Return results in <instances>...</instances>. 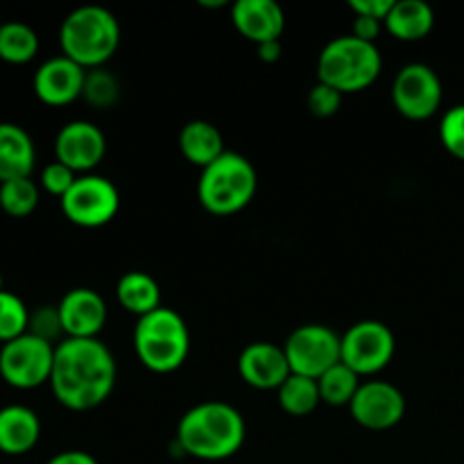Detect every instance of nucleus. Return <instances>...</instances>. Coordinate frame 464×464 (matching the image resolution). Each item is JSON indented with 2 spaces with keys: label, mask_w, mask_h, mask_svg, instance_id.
<instances>
[{
  "label": "nucleus",
  "mask_w": 464,
  "mask_h": 464,
  "mask_svg": "<svg viewBox=\"0 0 464 464\" xmlns=\"http://www.w3.org/2000/svg\"><path fill=\"white\" fill-rule=\"evenodd\" d=\"M397 340L379 320H361L343 334V362L361 379L383 372L392 362Z\"/></svg>",
  "instance_id": "10"
},
{
  "label": "nucleus",
  "mask_w": 464,
  "mask_h": 464,
  "mask_svg": "<svg viewBox=\"0 0 464 464\" xmlns=\"http://www.w3.org/2000/svg\"><path fill=\"white\" fill-rule=\"evenodd\" d=\"M41 420L32 408L14 403L0 408V453L25 456L39 444Z\"/></svg>",
  "instance_id": "18"
},
{
  "label": "nucleus",
  "mask_w": 464,
  "mask_h": 464,
  "mask_svg": "<svg viewBox=\"0 0 464 464\" xmlns=\"http://www.w3.org/2000/svg\"><path fill=\"white\" fill-rule=\"evenodd\" d=\"M107 154V136L95 122L71 121L57 131L54 157L75 175H91Z\"/></svg>",
  "instance_id": "13"
},
{
  "label": "nucleus",
  "mask_w": 464,
  "mask_h": 464,
  "mask_svg": "<svg viewBox=\"0 0 464 464\" xmlns=\"http://www.w3.org/2000/svg\"><path fill=\"white\" fill-rule=\"evenodd\" d=\"M440 140L451 157L464 161V104L449 109L440 121Z\"/></svg>",
  "instance_id": "30"
},
{
  "label": "nucleus",
  "mask_w": 464,
  "mask_h": 464,
  "mask_svg": "<svg viewBox=\"0 0 464 464\" xmlns=\"http://www.w3.org/2000/svg\"><path fill=\"white\" fill-rule=\"evenodd\" d=\"M256 53H258V59L266 63H275L279 62L281 54H284V45H281V39L279 41H266V44L256 45Z\"/></svg>",
  "instance_id": "36"
},
{
  "label": "nucleus",
  "mask_w": 464,
  "mask_h": 464,
  "mask_svg": "<svg viewBox=\"0 0 464 464\" xmlns=\"http://www.w3.org/2000/svg\"><path fill=\"white\" fill-rule=\"evenodd\" d=\"M0 25H3V23H0Z\"/></svg>",
  "instance_id": "39"
},
{
  "label": "nucleus",
  "mask_w": 464,
  "mask_h": 464,
  "mask_svg": "<svg viewBox=\"0 0 464 464\" xmlns=\"http://www.w3.org/2000/svg\"><path fill=\"white\" fill-rule=\"evenodd\" d=\"M343 98L344 95L340 93V91H335L334 86L317 82V84L308 91V111L317 118H331L340 111V107H343Z\"/></svg>",
  "instance_id": "31"
},
{
  "label": "nucleus",
  "mask_w": 464,
  "mask_h": 464,
  "mask_svg": "<svg viewBox=\"0 0 464 464\" xmlns=\"http://www.w3.org/2000/svg\"><path fill=\"white\" fill-rule=\"evenodd\" d=\"M27 334L36 335V338L45 340V343L54 344L57 347L62 340H66L62 326V317H59V308L44 304V306L30 311V326H27Z\"/></svg>",
  "instance_id": "29"
},
{
  "label": "nucleus",
  "mask_w": 464,
  "mask_h": 464,
  "mask_svg": "<svg viewBox=\"0 0 464 464\" xmlns=\"http://www.w3.org/2000/svg\"><path fill=\"white\" fill-rule=\"evenodd\" d=\"M349 7H352L353 16H370L385 23L388 14L392 12L394 0H352Z\"/></svg>",
  "instance_id": "33"
},
{
  "label": "nucleus",
  "mask_w": 464,
  "mask_h": 464,
  "mask_svg": "<svg viewBox=\"0 0 464 464\" xmlns=\"http://www.w3.org/2000/svg\"><path fill=\"white\" fill-rule=\"evenodd\" d=\"M276 401L281 411L293 417H306L322 403L320 385L315 379L302 374H290L276 390Z\"/></svg>",
  "instance_id": "24"
},
{
  "label": "nucleus",
  "mask_w": 464,
  "mask_h": 464,
  "mask_svg": "<svg viewBox=\"0 0 464 464\" xmlns=\"http://www.w3.org/2000/svg\"><path fill=\"white\" fill-rule=\"evenodd\" d=\"M41 199L39 184L32 177L0 184V208L9 218H27L36 211Z\"/></svg>",
  "instance_id": "26"
},
{
  "label": "nucleus",
  "mask_w": 464,
  "mask_h": 464,
  "mask_svg": "<svg viewBox=\"0 0 464 464\" xmlns=\"http://www.w3.org/2000/svg\"><path fill=\"white\" fill-rule=\"evenodd\" d=\"M30 326V308L18 295L0 290V344L12 343L27 334Z\"/></svg>",
  "instance_id": "27"
},
{
  "label": "nucleus",
  "mask_w": 464,
  "mask_h": 464,
  "mask_svg": "<svg viewBox=\"0 0 464 464\" xmlns=\"http://www.w3.org/2000/svg\"><path fill=\"white\" fill-rule=\"evenodd\" d=\"M383 25L397 41L415 44L433 32L435 12L424 0H394L392 12L388 14Z\"/></svg>",
  "instance_id": "21"
},
{
  "label": "nucleus",
  "mask_w": 464,
  "mask_h": 464,
  "mask_svg": "<svg viewBox=\"0 0 464 464\" xmlns=\"http://www.w3.org/2000/svg\"><path fill=\"white\" fill-rule=\"evenodd\" d=\"M245 438V417L225 401H204L186 411L175 435L184 456L204 462L229 460L243 449Z\"/></svg>",
  "instance_id": "2"
},
{
  "label": "nucleus",
  "mask_w": 464,
  "mask_h": 464,
  "mask_svg": "<svg viewBox=\"0 0 464 464\" xmlns=\"http://www.w3.org/2000/svg\"><path fill=\"white\" fill-rule=\"evenodd\" d=\"M238 374L254 390H279L290 372L284 344L258 343L247 344L238 356Z\"/></svg>",
  "instance_id": "16"
},
{
  "label": "nucleus",
  "mask_w": 464,
  "mask_h": 464,
  "mask_svg": "<svg viewBox=\"0 0 464 464\" xmlns=\"http://www.w3.org/2000/svg\"><path fill=\"white\" fill-rule=\"evenodd\" d=\"M54 344L25 334L0 347V379L16 390H34L50 383Z\"/></svg>",
  "instance_id": "9"
},
{
  "label": "nucleus",
  "mask_w": 464,
  "mask_h": 464,
  "mask_svg": "<svg viewBox=\"0 0 464 464\" xmlns=\"http://www.w3.org/2000/svg\"><path fill=\"white\" fill-rule=\"evenodd\" d=\"M116 358L100 338H66L54 347L50 390L63 408L86 412L102 406L116 388Z\"/></svg>",
  "instance_id": "1"
},
{
  "label": "nucleus",
  "mask_w": 464,
  "mask_h": 464,
  "mask_svg": "<svg viewBox=\"0 0 464 464\" xmlns=\"http://www.w3.org/2000/svg\"><path fill=\"white\" fill-rule=\"evenodd\" d=\"M57 308L66 338H98L104 326H107V302L93 288L68 290L62 302L57 304Z\"/></svg>",
  "instance_id": "15"
},
{
  "label": "nucleus",
  "mask_w": 464,
  "mask_h": 464,
  "mask_svg": "<svg viewBox=\"0 0 464 464\" xmlns=\"http://www.w3.org/2000/svg\"><path fill=\"white\" fill-rule=\"evenodd\" d=\"M199 7H225V5H229L227 0H198Z\"/></svg>",
  "instance_id": "37"
},
{
  "label": "nucleus",
  "mask_w": 464,
  "mask_h": 464,
  "mask_svg": "<svg viewBox=\"0 0 464 464\" xmlns=\"http://www.w3.org/2000/svg\"><path fill=\"white\" fill-rule=\"evenodd\" d=\"M45 464H98V460L89 451L71 449V451H62L57 456H53Z\"/></svg>",
  "instance_id": "35"
},
{
  "label": "nucleus",
  "mask_w": 464,
  "mask_h": 464,
  "mask_svg": "<svg viewBox=\"0 0 464 464\" xmlns=\"http://www.w3.org/2000/svg\"><path fill=\"white\" fill-rule=\"evenodd\" d=\"M82 98L93 109H111L121 98V82L104 66L86 71Z\"/></svg>",
  "instance_id": "28"
},
{
  "label": "nucleus",
  "mask_w": 464,
  "mask_h": 464,
  "mask_svg": "<svg viewBox=\"0 0 464 464\" xmlns=\"http://www.w3.org/2000/svg\"><path fill=\"white\" fill-rule=\"evenodd\" d=\"M383 54L379 45L352 34L335 36L317 57V82L334 86L343 95L361 93L379 80Z\"/></svg>",
  "instance_id": "5"
},
{
  "label": "nucleus",
  "mask_w": 464,
  "mask_h": 464,
  "mask_svg": "<svg viewBox=\"0 0 464 464\" xmlns=\"http://www.w3.org/2000/svg\"><path fill=\"white\" fill-rule=\"evenodd\" d=\"M231 23L252 44L279 41L285 30V14L276 0H236Z\"/></svg>",
  "instance_id": "17"
},
{
  "label": "nucleus",
  "mask_w": 464,
  "mask_h": 464,
  "mask_svg": "<svg viewBox=\"0 0 464 464\" xmlns=\"http://www.w3.org/2000/svg\"><path fill=\"white\" fill-rule=\"evenodd\" d=\"M86 71L80 63L71 62L63 54L50 57L36 68L32 89L34 95L48 107H66L82 98Z\"/></svg>",
  "instance_id": "14"
},
{
  "label": "nucleus",
  "mask_w": 464,
  "mask_h": 464,
  "mask_svg": "<svg viewBox=\"0 0 464 464\" xmlns=\"http://www.w3.org/2000/svg\"><path fill=\"white\" fill-rule=\"evenodd\" d=\"M62 213L68 222L84 229L109 225L121 211V193L116 184L102 175H80L62 199Z\"/></svg>",
  "instance_id": "8"
},
{
  "label": "nucleus",
  "mask_w": 464,
  "mask_h": 464,
  "mask_svg": "<svg viewBox=\"0 0 464 464\" xmlns=\"http://www.w3.org/2000/svg\"><path fill=\"white\" fill-rule=\"evenodd\" d=\"M116 299L127 313L143 317L161 308V288L148 272L131 270L122 275L116 284Z\"/></svg>",
  "instance_id": "22"
},
{
  "label": "nucleus",
  "mask_w": 464,
  "mask_h": 464,
  "mask_svg": "<svg viewBox=\"0 0 464 464\" xmlns=\"http://www.w3.org/2000/svg\"><path fill=\"white\" fill-rule=\"evenodd\" d=\"M256 188L258 175L254 163L243 154L227 150L199 175L198 199L211 216H236L252 204Z\"/></svg>",
  "instance_id": "6"
},
{
  "label": "nucleus",
  "mask_w": 464,
  "mask_h": 464,
  "mask_svg": "<svg viewBox=\"0 0 464 464\" xmlns=\"http://www.w3.org/2000/svg\"><path fill=\"white\" fill-rule=\"evenodd\" d=\"M383 30V21H376V18L370 16H353L352 36H356V39L367 41V44H376V39H379V34Z\"/></svg>",
  "instance_id": "34"
},
{
  "label": "nucleus",
  "mask_w": 464,
  "mask_h": 464,
  "mask_svg": "<svg viewBox=\"0 0 464 464\" xmlns=\"http://www.w3.org/2000/svg\"><path fill=\"white\" fill-rule=\"evenodd\" d=\"M39 54V34L34 27L21 21H9L0 25V59L14 66L30 63Z\"/></svg>",
  "instance_id": "23"
},
{
  "label": "nucleus",
  "mask_w": 464,
  "mask_h": 464,
  "mask_svg": "<svg viewBox=\"0 0 464 464\" xmlns=\"http://www.w3.org/2000/svg\"><path fill=\"white\" fill-rule=\"evenodd\" d=\"M362 379L353 370H349L344 362H338L335 367H331L329 372L317 379L320 385V397L322 403L334 408H344L352 406L353 397H356L358 388H361Z\"/></svg>",
  "instance_id": "25"
},
{
  "label": "nucleus",
  "mask_w": 464,
  "mask_h": 464,
  "mask_svg": "<svg viewBox=\"0 0 464 464\" xmlns=\"http://www.w3.org/2000/svg\"><path fill=\"white\" fill-rule=\"evenodd\" d=\"M62 54L84 71L102 68L121 45V23L100 5H84L68 14L59 27Z\"/></svg>",
  "instance_id": "3"
},
{
  "label": "nucleus",
  "mask_w": 464,
  "mask_h": 464,
  "mask_svg": "<svg viewBox=\"0 0 464 464\" xmlns=\"http://www.w3.org/2000/svg\"><path fill=\"white\" fill-rule=\"evenodd\" d=\"M80 175H75V172L71 170V168H66L63 163H59L57 159H54L53 163H48V166L41 170V177H39V186L45 190L48 195H54V198L62 199L63 195L71 190V186L75 184V179Z\"/></svg>",
  "instance_id": "32"
},
{
  "label": "nucleus",
  "mask_w": 464,
  "mask_h": 464,
  "mask_svg": "<svg viewBox=\"0 0 464 464\" xmlns=\"http://www.w3.org/2000/svg\"><path fill=\"white\" fill-rule=\"evenodd\" d=\"M293 374L320 379L324 372L343 362V335L326 324H302L284 343Z\"/></svg>",
  "instance_id": "7"
},
{
  "label": "nucleus",
  "mask_w": 464,
  "mask_h": 464,
  "mask_svg": "<svg viewBox=\"0 0 464 464\" xmlns=\"http://www.w3.org/2000/svg\"><path fill=\"white\" fill-rule=\"evenodd\" d=\"M349 415L367 430H390L406 417V397L388 381H362L349 406Z\"/></svg>",
  "instance_id": "12"
},
{
  "label": "nucleus",
  "mask_w": 464,
  "mask_h": 464,
  "mask_svg": "<svg viewBox=\"0 0 464 464\" xmlns=\"http://www.w3.org/2000/svg\"><path fill=\"white\" fill-rule=\"evenodd\" d=\"M442 80L429 63H406L392 82V104L408 121H429L442 107Z\"/></svg>",
  "instance_id": "11"
},
{
  "label": "nucleus",
  "mask_w": 464,
  "mask_h": 464,
  "mask_svg": "<svg viewBox=\"0 0 464 464\" xmlns=\"http://www.w3.org/2000/svg\"><path fill=\"white\" fill-rule=\"evenodd\" d=\"M36 150L32 136L16 122H0V184L32 177Z\"/></svg>",
  "instance_id": "19"
},
{
  "label": "nucleus",
  "mask_w": 464,
  "mask_h": 464,
  "mask_svg": "<svg viewBox=\"0 0 464 464\" xmlns=\"http://www.w3.org/2000/svg\"><path fill=\"white\" fill-rule=\"evenodd\" d=\"M181 157L195 168L204 170L227 152L220 130L208 121H190L179 131Z\"/></svg>",
  "instance_id": "20"
},
{
  "label": "nucleus",
  "mask_w": 464,
  "mask_h": 464,
  "mask_svg": "<svg viewBox=\"0 0 464 464\" xmlns=\"http://www.w3.org/2000/svg\"><path fill=\"white\" fill-rule=\"evenodd\" d=\"M131 340L140 365L154 374H172L190 353V331L184 317L166 306L139 317Z\"/></svg>",
  "instance_id": "4"
},
{
  "label": "nucleus",
  "mask_w": 464,
  "mask_h": 464,
  "mask_svg": "<svg viewBox=\"0 0 464 464\" xmlns=\"http://www.w3.org/2000/svg\"><path fill=\"white\" fill-rule=\"evenodd\" d=\"M0 290H5V281H3V276H0Z\"/></svg>",
  "instance_id": "38"
}]
</instances>
